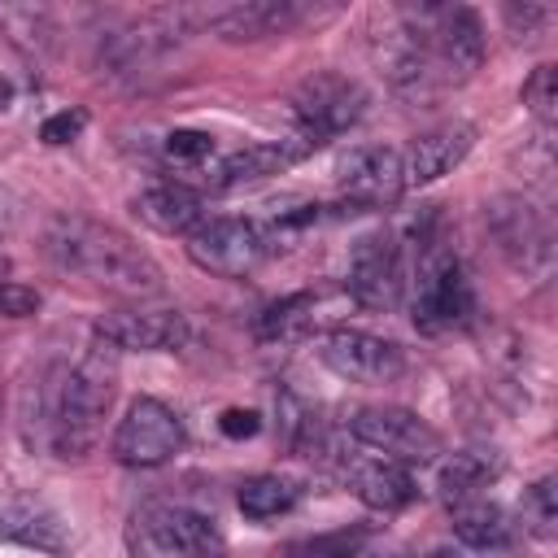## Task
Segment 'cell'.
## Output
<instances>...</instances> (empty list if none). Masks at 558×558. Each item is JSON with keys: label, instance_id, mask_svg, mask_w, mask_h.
<instances>
[{"label": "cell", "instance_id": "5b68a950", "mask_svg": "<svg viewBox=\"0 0 558 558\" xmlns=\"http://www.w3.org/2000/svg\"><path fill=\"white\" fill-rule=\"evenodd\" d=\"M310 17V4L301 0H227V4H196L187 9L192 31H209L231 44H253L270 35H288Z\"/></svg>", "mask_w": 558, "mask_h": 558}, {"label": "cell", "instance_id": "30bf717a", "mask_svg": "<svg viewBox=\"0 0 558 558\" xmlns=\"http://www.w3.org/2000/svg\"><path fill=\"white\" fill-rule=\"evenodd\" d=\"M292 113L301 122V135L310 144H323L366 113V92L344 74H310L292 96Z\"/></svg>", "mask_w": 558, "mask_h": 558}, {"label": "cell", "instance_id": "8992f818", "mask_svg": "<svg viewBox=\"0 0 558 558\" xmlns=\"http://www.w3.org/2000/svg\"><path fill=\"white\" fill-rule=\"evenodd\" d=\"M270 253V235L248 222V218H205L187 235V257L222 279H244L253 275Z\"/></svg>", "mask_w": 558, "mask_h": 558}, {"label": "cell", "instance_id": "9a60e30c", "mask_svg": "<svg viewBox=\"0 0 558 558\" xmlns=\"http://www.w3.org/2000/svg\"><path fill=\"white\" fill-rule=\"evenodd\" d=\"M318 144H310L305 135L292 140H262V144H244L231 157H222L209 174V187H244V183H262L270 174H283L288 166H296L301 157H310Z\"/></svg>", "mask_w": 558, "mask_h": 558}, {"label": "cell", "instance_id": "e575fe53", "mask_svg": "<svg viewBox=\"0 0 558 558\" xmlns=\"http://www.w3.org/2000/svg\"><path fill=\"white\" fill-rule=\"evenodd\" d=\"M357 558H366V554H357Z\"/></svg>", "mask_w": 558, "mask_h": 558}, {"label": "cell", "instance_id": "2e32d148", "mask_svg": "<svg viewBox=\"0 0 558 558\" xmlns=\"http://www.w3.org/2000/svg\"><path fill=\"white\" fill-rule=\"evenodd\" d=\"M475 144V126L466 122H445L427 135H418L405 153H401V170H405V187H423L436 183L445 174H453V166H462V157Z\"/></svg>", "mask_w": 558, "mask_h": 558}, {"label": "cell", "instance_id": "1f68e13d", "mask_svg": "<svg viewBox=\"0 0 558 558\" xmlns=\"http://www.w3.org/2000/svg\"><path fill=\"white\" fill-rule=\"evenodd\" d=\"M218 427H222V436H231V440H244V436H257L262 418H257V410H240V405H231V410H222Z\"/></svg>", "mask_w": 558, "mask_h": 558}, {"label": "cell", "instance_id": "d6986e66", "mask_svg": "<svg viewBox=\"0 0 558 558\" xmlns=\"http://www.w3.org/2000/svg\"><path fill=\"white\" fill-rule=\"evenodd\" d=\"M344 480L371 510H401L418 497V484L410 480V471L388 458H353L344 462Z\"/></svg>", "mask_w": 558, "mask_h": 558}, {"label": "cell", "instance_id": "484cf974", "mask_svg": "<svg viewBox=\"0 0 558 558\" xmlns=\"http://www.w3.org/2000/svg\"><path fill=\"white\" fill-rule=\"evenodd\" d=\"M366 532L362 527H340V532H323L310 541H296L283 549V558H357Z\"/></svg>", "mask_w": 558, "mask_h": 558}, {"label": "cell", "instance_id": "9c48e42d", "mask_svg": "<svg viewBox=\"0 0 558 558\" xmlns=\"http://www.w3.org/2000/svg\"><path fill=\"white\" fill-rule=\"evenodd\" d=\"M344 283H349V296H353L362 310H375V314L397 310V301H401V292H405V266H401V244H397V235H388V231L362 235V240L353 244V253H349Z\"/></svg>", "mask_w": 558, "mask_h": 558}, {"label": "cell", "instance_id": "83f0119b", "mask_svg": "<svg viewBox=\"0 0 558 558\" xmlns=\"http://www.w3.org/2000/svg\"><path fill=\"white\" fill-rule=\"evenodd\" d=\"M523 105L532 109V118L536 122H554V113H558V70L554 65H536L532 70V78L523 83Z\"/></svg>", "mask_w": 558, "mask_h": 558}, {"label": "cell", "instance_id": "603a6c76", "mask_svg": "<svg viewBox=\"0 0 558 558\" xmlns=\"http://www.w3.org/2000/svg\"><path fill=\"white\" fill-rule=\"evenodd\" d=\"M296 497H301V488L292 480H283V475H253L235 493V501H240V510L248 519H279L283 510L296 506Z\"/></svg>", "mask_w": 558, "mask_h": 558}, {"label": "cell", "instance_id": "7c38bea8", "mask_svg": "<svg viewBox=\"0 0 558 558\" xmlns=\"http://www.w3.org/2000/svg\"><path fill=\"white\" fill-rule=\"evenodd\" d=\"M140 532L161 549V554H179V558H222V532L209 514L192 510V506H174V501H153L135 514Z\"/></svg>", "mask_w": 558, "mask_h": 558}, {"label": "cell", "instance_id": "ac0fdd59", "mask_svg": "<svg viewBox=\"0 0 558 558\" xmlns=\"http://www.w3.org/2000/svg\"><path fill=\"white\" fill-rule=\"evenodd\" d=\"M131 214L161 231V235H192L201 222H205V209H201V196L183 183H157V187H144L135 201H131Z\"/></svg>", "mask_w": 558, "mask_h": 558}, {"label": "cell", "instance_id": "836d02e7", "mask_svg": "<svg viewBox=\"0 0 558 558\" xmlns=\"http://www.w3.org/2000/svg\"><path fill=\"white\" fill-rule=\"evenodd\" d=\"M9 275V257H4V248H0V279Z\"/></svg>", "mask_w": 558, "mask_h": 558}, {"label": "cell", "instance_id": "4dcf8cb0", "mask_svg": "<svg viewBox=\"0 0 558 558\" xmlns=\"http://www.w3.org/2000/svg\"><path fill=\"white\" fill-rule=\"evenodd\" d=\"M39 310V292L13 279H0V318H31Z\"/></svg>", "mask_w": 558, "mask_h": 558}, {"label": "cell", "instance_id": "6da1fadb", "mask_svg": "<svg viewBox=\"0 0 558 558\" xmlns=\"http://www.w3.org/2000/svg\"><path fill=\"white\" fill-rule=\"evenodd\" d=\"M118 392V362L109 344H92L74 366H48L26 397V440L78 462L96 449L105 414Z\"/></svg>", "mask_w": 558, "mask_h": 558}, {"label": "cell", "instance_id": "4fadbf2b", "mask_svg": "<svg viewBox=\"0 0 558 558\" xmlns=\"http://www.w3.org/2000/svg\"><path fill=\"white\" fill-rule=\"evenodd\" d=\"M96 340L113 353H170L192 340L179 310H113L96 323Z\"/></svg>", "mask_w": 558, "mask_h": 558}, {"label": "cell", "instance_id": "f1b7e54d", "mask_svg": "<svg viewBox=\"0 0 558 558\" xmlns=\"http://www.w3.org/2000/svg\"><path fill=\"white\" fill-rule=\"evenodd\" d=\"M214 153V135L209 131H192V126H179L166 135V157L179 161V166H196Z\"/></svg>", "mask_w": 558, "mask_h": 558}, {"label": "cell", "instance_id": "3957f363", "mask_svg": "<svg viewBox=\"0 0 558 558\" xmlns=\"http://www.w3.org/2000/svg\"><path fill=\"white\" fill-rule=\"evenodd\" d=\"M344 427L357 445L384 453L397 466H423V462H436L445 453L440 432L401 405H362L344 418Z\"/></svg>", "mask_w": 558, "mask_h": 558}, {"label": "cell", "instance_id": "7402d4cb", "mask_svg": "<svg viewBox=\"0 0 558 558\" xmlns=\"http://www.w3.org/2000/svg\"><path fill=\"white\" fill-rule=\"evenodd\" d=\"M314 323V292H292L279 296L275 305H266L257 314V340H301Z\"/></svg>", "mask_w": 558, "mask_h": 558}, {"label": "cell", "instance_id": "ba28073f", "mask_svg": "<svg viewBox=\"0 0 558 558\" xmlns=\"http://www.w3.org/2000/svg\"><path fill=\"white\" fill-rule=\"evenodd\" d=\"M183 449L179 414L157 397H135L113 432V458L122 466H161Z\"/></svg>", "mask_w": 558, "mask_h": 558}, {"label": "cell", "instance_id": "4316f807", "mask_svg": "<svg viewBox=\"0 0 558 558\" xmlns=\"http://www.w3.org/2000/svg\"><path fill=\"white\" fill-rule=\"evenodd\" d=\"M523 523L536 532V536H554V527H558V501H554V480L545 475V480H536L527 493H523Z\"/></svg>", "mask_w": 558, "mask_h": 558}, {"label": "cell", "instance_id": "8fae6325", "mask_svg": "<svg viewBox=\"0 0 558 558\" xmlns=\"http://www.w3.org/2000/svg\"><path fill=\"white\" fill-rule=\"evenodd\" d=\"M323 362L349 379V384H392L405 375V353L401 344L357 331V327H336L331 336H323Z\"/></svg>", "mask_w": 558, "mask_h": 558}, {"label": "cell", "instance_id": "d6a6232c", "mask_svg": "<svg viewBox=\"0 0 558 558\" xmlns=\"http://www.w3.org/2000/svg\"><path fill=\"white\" fill-rule=\"evenodd\" d=\"M13 100H17V92H13V83L0 74V113H9V109H13Z\"/></svg>", "mask_w": 558, "mask_h": 558}, {"label": "cell", "instance_id": "f546056e", "mask_svg": "<svg viewBox=\"0 0 558 558\" xmlns=\"http://www.w3.org/2000/svg\"><path fill=\"white\" fill-rule=\"evenodd\" d=\"M83 126H87V109H61V113L44 118L39 140L52 144V148H61V144H74V140L83 135Z\"/></svg>", "mask_w": 558, "mask_h": 558}, {"label": "cell", "instance_id": "44dd1931", "mask_svg": "<svg viewBox=\"0 0 558 558\" xmlns=\"http://www.w3.org/2000/svg\"><path fill=\"white\" fill-rule=\"evenodd\" d=\"M453 536L466 549H506L514 541V523L493 501H458V510H453Z\"/></svg>", "mask_w": 558, "mask_h": 558}, {"label": "cell", "instance_id": "d4e9b609", "mask_svg": "<svg viewBox=\"0 0 558 558\" xmlns=\"http://www.w3.org/2000/svg\"><path fill=\"white\" fill-rule=\"evenodd\" d=\"M0 26H4L17 44H26V48H44V44L57 35L48 9H39V4H0Z\"/></svg>", "mask_w": 558, "mask_h": 558}, {"label": "cell", "instance_id": "7a4b0ae2", "mask_svg": "<svg viewBox=\"0 0 558 558\" xmlns=\"http://www.w3.org/2000/svg\"><path fill=\"white\" fill-rule=\"evenodd\" d=\"M44 253L65 275H78L113 296H157L166 288L161 266L126 231L87 214H57L44 227Z\"/></svg>", "mask_w": 558, "mask_h": 558}, {"label": "cell", "instance_id": "e0dca14e", "mask_svg": "<svg viewBox=\"0 0 558 558\" xmlns=\"http://www.w3.org/2000/svg\"><path fill=\"white\" fill-rule=\"evenodd\" d=\"M0 536L13 541V545H26V549H39V554H65L70 549V532H65V519L39 501V497H13L0 506Z\"/></svg>", "mask_w": 558, "mask_h": 558}, {"label": "cell", "instance_id": "52a82bcc", "mask_svg": "<svg viewBox=\"0 0 558 558\" xmlns=\"http://www.w3.org/2000/svg\"><path fill=\"white\" fill-rule=\"evenodd\" d=\"M475 310V292L466 270L458 266L453 253H427L418 266V296H414V323L427 336L453 331L471 318Z\"/></svg>", "mask_w": 558, "mask_h": 558}, {"label": "cell", "instance_id": "5bb4252c", "mask_svg": "<svg viewBox=\"0 0 558 558\" xmlns=\"http://www.w3.org/2000/svg\"><path fill=\"white\" fill-rule=\"evenodd\" d=\"M340 192L349 196V205L357 209H384L405 192V170H401V153L388 144H366L353 148L340 166H336Z\"/></svg>", "mask_w": 558, "mask_h": 558}, {"label": "cell", "instance_id": "277c9868", "mask_svg": "<svg viewBox=\"0 0 558 558\" xmlns=\"http://www.w3.org/2000/svg\"><path fill=\"white\" fill-rule=\"evenodd\" d=\"M418 31H423V44H427V57H432V70H436V83L449 87V83H462L480 70L484 61V26L475 17V9L466 4H449V9H418Z\"/></svg>", "mask_w": 558, "mask_h": 558}, {"label": "cell", "instance_id": "ffe728a7", "mask_svg": "<svg viewBox=\"0 0 558 558\" xmlns=\"http://www.w3.org/2000/svg\"><path fill=\"white\" fill-rule=\"evenodd\" d=\"M493 231H497L501 248H506L523 270L549 262V231H545V222L532 214V205H523V201H501V205L493 209Z\"/></svg>", "mask_w": 558, "mask_h": 558}, {"label": "cell", "instance_id": "cb8c5ba5", "mask_svg": "<svg viewBox=\"0 0 558 558\" xmlns=\"http://www.w3.org/2000/svg\"><path fill=\"white\" fill-rule=\"evenodd\" d=\"M493 475H497V462L488 453L462 449V453H449V462L440 466V493L449 501H471L475 488H484Z\"/></svg>", "mask_w": 558, "mask_h": 558}]
</instances>
